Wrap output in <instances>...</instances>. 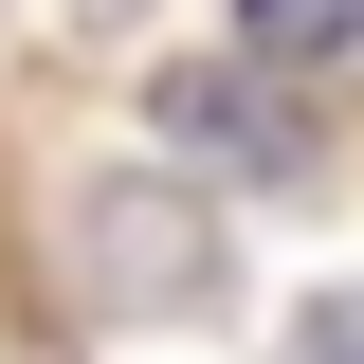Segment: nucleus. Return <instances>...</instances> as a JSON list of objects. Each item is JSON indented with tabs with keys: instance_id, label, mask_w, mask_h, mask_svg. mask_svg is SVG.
<instances>
[{
	"instance_id": "nucleus-1",
	"label": "nucleus",
	"mask_w": 364,
	"mask_h": 364,
	"mask_svg": "<svg viewBox=\"0 0 364 364\" xmlns=\"http://www.w3.org/2000/svg\"><path fill=\"white\" fill-rule=\"evenodd\" d=\"M91 291H109V310H200V291H219V255H200V200H146V182H109V200H91Z\"/></svg>"
},
{
	"instance_id": "nucleus-2",
	"label": "nucleus",
	"mask_w": 364,
	"mask_h": 364,
	"mask_svg": "<svg viewBox=\"0 0 364 364\" xmlns=\"http://www.w3.org/2000/svg\"><path fill=\"white\" fill-rule=\"evenodd\" d=\"M146 109H164V164H182V146H200V164H237V182H273V164H291V128L255 109V73H164Z\"/></svg>"
},
{
	"instance_id": "nucleus-3",
	"label": "nucleus",
	"mask_w": 364,
	"mask_h": 364,
	"mask_svg": "<svg viewBox=\"0 0 364 364\" xmlns=\"http://www.w3.org/2000/svg\"><path fill=\"white\" fill-rule=\"evenodd\" d=\"M255 55H364V0H237Z\"/></svg>"
},
{
	"instance_id": "nucleus-4",
	"label": "nucleus",
	"mask_w": 364,
	"mask_h": 364,
	"mask_svg": "<svg viewBox=\"0 0 364 364\" xmlns=\"http://www.w3.org/2000/svg\"><path fill=\"white\" fill-rule=\"evenodd\" d=\"M273 364H364V273H346V291H310V310H291V346H273Z\"/></svg>"
}]
</instances>
